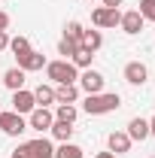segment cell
Here are the masks:
<instances>
[{
    "mask_svg": "<svg viewBox=\"0 0 155 158\" xmlns=\"http://www.w3.org/2000/svg\"><path fill=\"white\" fill-rule=\"evenodd\" d=\"M9 52H12L15 58L27 55V52H31V40H27V37H12V40H9Z\"/></svg>",
    "mask_w": 155,
    "mask_h": 158,
    "instance_id": "cell-21",
    "label": "cell"
},
{
    "mask_svg": "<svg viewBox=\"0 0 155 158\" xmlns=\"http://www.w3.org/2000/svg\"><path fill=\"white\" fill-rule=\"evenodd\" d=\"M94 158H119V155H113V152H97Z\"/></svg>",
    "mask_w": 155,
    "mask_h": 158,
    "instance_id": "cell-31",
    "label": "cell"
},
{
    "mask_svg": "<svg viewBox=\"0 0 155 158\" xmlns=\"http://www.w3.org/2000/svg\"><path fill=\"white\" fill-rule=\"evenodd\" d=\"M6 27H9V12L0 9V31H6Z\"/></svg>",
    "mask_w": 155,
    "mask_h": 158,
    "instance_id": "cell-27",
    "label": "cell"
},
{
    "mask_svg": "<svg viewBox=\"0 0 155 158\" xmlns=\"http://www.w3.org/2000/svg\"><path fill=\"white\" fill-rule=\"evenodd\" d=\"M100 46H103V34H100V31H85V34H82V49L97 52Z\"/></svg>",
    "mask_w": 155,
    "mask_h": 158,
    "instance_id": "cell-19",
    "label": "cell"
},
{
    "mask_svg": "<svg viewBox=\"0 0 155 158\" xmlns=\"http://www.w3.org/2000/svg\"><path fill=\"white\" fill-rule=\"evenodd\" d=\"M85 3H94V0H85Z\"/></svg>",
    "mask_w": 155,
    "mask_h": 158,
    "instance_id": "cell-32",
    "label": "cell"
},
{
    "mask_svg": "<svg viewBox=\"0 0 155 158\" xmlns=\"http://www.w3.org/2000/svg\"><path fill=\"white\" fill-rule=\"evenodd\" d=\"M149 158H155V155H149Z\"/></svg>",
    "mask_w": 155,
    "mask_h": 158,
    "instance_id": "cell-33",
    "label": "cell"
},
{
    "mask_svg": "<svg viewBox=\"0 0 155 158\" xmlns=\"http://www.w3.org/2000/svg\"><path fill=\"white\" fill-rule=\"evenodd\" d=\"M143 21H155V0H140V9H137Z\"/></svg>",
    "mask_w": 155,
    "mask_h": 158,
    "instance_id": "cell-25",
    "label": "cell"
},
{
    "mask_svg": "<svg viewBox=\"0 0 155 158\" xmlns=\"http://www.w3.org/2000/svg\"><path fill=\"white\" fill-rule=\"evenodd\" d=\"M21 149L27 152V158H55V146H52V140H46V137L27 140V143H21Z\"/></svg>",
    "mask_w": 155,
    "mask_h": 158,
    "instance_id": "cell-5",
    "label": "cell"
},
{
    "mask_svg": "<svg viewBox=\"0 0 155 158\" xmlns=\"http://www.w3.org/2000/svg\"><path fill=\"white\" fill-rule=\"evenodd\" d=\"M82 34H85V27H82L79 21H67V27H64V37L67 40H73V43L82 46Z\"/></svg>",
    "mask_w": 155,
    "mask_h": 158,
    "instance_id": "cell-24",
    "label": "cell"
},
{
    "mask_svg": "<svg viewBox=\"0 0 155 158\" xmlns=\"http://www.w3.org/2000/svg\"><path fill=\"white\" fill-rule=\"evenodd\" d=\"M125 134H128L131 140H146V137H149V122H146V118H140V116H137V118H131Z\"/></svg>",
    "mask_w": 155,
    "mask_h": 158,
    "instance_id": "cell-15",
    "label": "cell"
},
{
    "mask_svg": "<svg viewBox=\"0 0 155 158\" xmlns=\"http://www.w3.org/2000/svg\"><path fill=\"white\" fill-rule=\"evenodd\" d=\"M24 76H27V73H24L21 67H9V70L3 73V85H6L9 91H19V88H24Z\"/></svg>",
    "mask_w": 155,
    "mask_h": 158,
    "instance_id": "cell-13",
    "label": "cell"
},
{
    "mask_svg": "<svg viewBox=\"0 0 155 158\" xmlns=\"http://www.w3.org/2000/svg\"><path fill=\"white\" fill-rule=\"evenodd\" d=\"M100 3H103V6H110V9H119V6H122V0H100Z\"/></svg>",
    "mask_w": 155,
    "mask_h": 158,
    "instance_id": "cell-29",
    "label": "cell"
},
{
    "mask_svg": "<svg viewBox=\"0 0 155 158\" xmlns=\"http://www.w3.org/2000/svg\"><path fill=\"white\" fill-rule=\"evenodd\" d=\"M55 158H82V149H79L76 143H61L58 149H55Z\"/></svg>",
    "mask_w": 155,
    "mask_h": 158,
    "instance_id": "cell-22",
    "label": "cell"
},
{
    "mask_svg": "<svg viewBox=\"0 0 155 158\" xmlns=\"http://www.w3.org/2000/svg\"><path fill=\"white\" fill-rule=\"evenodd\" d=\"M73 67H76V70H88V67H91V61H94V52H88V49H82V46H79L76 49V55H73Z\"/></svg>",
    "mask_w": 155,
    "mask_h": 158,
    "instance_id": "cell-20",
    "label": "cell"
},
{
    "mask_svg": "<svg viewBox=\"0 0 155 158\" xmlns=\"http://www.w3.org/2000/svg\"><path fill=\"white\" fill-rule=\"evenodd\" d=\"M76 82H79V88H82L85 94H100L107 79H103V73H97V70H91V67H88V70H82V73H79Z\"/></svg>",
    "mask_w": 155,
    "mask_h": 158,
    "instance_id": "cell-4",
    "label": "cell"
},
{
    "mask_svg": "<svg viewBox=\"0 0 155 158\" xmlns=\"http://www.w3.org/2000/svg\"><path fill=\"white\" fill-rule=\"evenodd\" d=\"M55 118L58 122H67V125H73L79 118V110L73 106V103H58V110H55Z\"/></svg>",
    "mask_w": 155,
    "mask_h": 158,
    "instance_id": "cell-18",
    "label": "cell"
},
{
    "mask_svg": "<svg viewBox=\"0 0 155 158\" xmlns=\"http://www.w3.org/2000/svg\"><path fill=\"white\" fill-rule=\"evenodd\" d=\"M0 131L3 134H9V137H19L21 131H27V118L24 116H19L15 110H0Z\"/></svg>",
    "mask_w": 155,
    "mask_h": 158,
    "instance_id": "cell-3",
    "label": "cell"
},
{
    "mask_svg": "<svg viewBox=\"0 0 155 158\" xmlns=\"http://www.w3.org/2000/svg\"><path fill=\"white\" fill-rule=\"evenodd\" d=\"M149 137H155V116L149 118Z\"/></svg>",
    "mask_w": 155,
    "mask_h": 158,
    "instance_id": "cell-30",
    "label": "cell"
},
{
    "mask_svg": "<svg viewBox=\"0 0 155 158\" xmlns=\"http://www.w3.org/2000/svg\"><path fill=\"white\" fill-rule=\"evenodd\" d=\"M49 131H52V137L58 140V143H70V137H73V125H67V122H58V118L52 122V128H49Z\"/></svg>",
    "mask_w": 155,
    "mask_h": 158,
    "instance_id": "cell-16",
    "label": "cell"
},
{
    "mask_svg": "<svg viewBox=\"0 0 155 158\" xmlns=\"http://www.w3.org/2000/svg\"><path fill=\"white\" fill-rule=\"evenodd\" d=\"M119 27L125 31V34H140L143 31V15L137 12V9H131V12H122V21H119Z\"/></svg>",
    "mask_w": 155,
    "mask_h": 158,
    "instance_id": "cell-12",
    "label": "cell"
},
{
    "mask_svg": "<svg viewBox=\"0 0 155 158\" xmlns=\"http://www.w3.org/2000/svg\"><path fill=\"white\" fill-rule=\"evenodd\" d=\"M52 122H55V113L49 110V106H37L34 113H27V128H34V131H49L52 128Z\"/></svg>",
    "mask_w": 155,
    "mask_h": 158,
    "instance_id": "cell-7",
    "label": "cell"
},
{
    "mask_svg": "<svg viewBox=\"0 0 155 158\" xmlns=\"http://www.w3.org/2000/svg\"><path fill=\"white\" fill-rule=\"evenodd\" d=\"M6 49H9V34L0 31V52H6Z\"/></svg>",
    "mask_w": 155,
    "mask_h": 158,
    "instance_id": "cell-26",
    "label": "cell"
},
{
    "mask_svg": "<svg viewBox=\"0 0 155 158\" xmlns=\"http://www.w3.org/2000/svg\"><path fill=\"white\" fill-rule=\"evenodd\" d=\"M12 110H15L19 116H27V113H34V110H37L34 91H27V88H19V91H12Z\"/></svg>",
    "mask_w": 155,
    "mask_h": 158,
    "instance_id": "cell-8",
    "label": "cell"
},
{
    "mask_svg": "<svg viewBox=\"0 0 155 158\" xmlns=\"http://www.w3.org/2000/svg\"><path fill=\"white\" fill-rule=\"evenodd\" d=\"M76 49H79V43H73V40H67V37L58 40V55H64V61L73 58V55H76Z\"/></svg>",
    "mask_w": 155,
    "mask_h": 158,
    "instance_id": "cell-23",
    "label": "cell"
},
{
    "mask_svg": "<svg viewBox=\"0 0 155 158\" xmlns=\"http://www.w3.org/2000/svg\"><path fill=\"white\" fill-rule=\"evenodd\" d=\"M149 76V67L143 64V61H128L125 64V82H131V85H143Z\"/></svg>",
    "mask_w": 155,
    "mask_h": 158,
    "instance_id": "cell-9",
    "label": "cell"
},
{
    "mask_svg": "<svg viewBox=\"0 0 155 158\" xmlns=\"http://www.w3.org/2000/svg\"><path fill=\"white\" fill-rule=\"evenodd\" d=\"M15 61H19V67L24 70V73H34V70H43V67L49 64V61H46V55H43V52H34V49H31L27 55L15 58Z\"/></svg>",
    "mask_w": 155,
    "mask_h": 158,
    "instance_id": "cell-11",
    "label": "cell"
},
{
    "mask_svg": "<svg viewBox=\"0 0 155 158\" xmlns=\"http://www.w3.org/2000/svg\"><path fill=\"white\" fill-rule=\"evenodd\" d=\"M46 76L52 79L55 85H70V82H76L79 79V70L73 67V61H49L46 64Z\"/></svg>",
    "mask_w": 155,
    "mask_h": 158,
    "instance_id": "cell-2",
    "label": "cell"
},
{
    "mask_svg": "<svg viewBox=\"0 0 155 158\" xmlns=\"http://www.w3.org/2000/svg\"><path fill=\"white\" fill-rule=\"evenodd\" d=\"M9 158H27V152H24L21 146H15V149H12V155H9Z\"/></svg>",
    "mask_w": 155,
    "mask_h": 158,
    "instance_id": "cell-28",
    "label": "cell"
},
{
    "mask_svg": "<svg viewBox=\"0 0 155 158\" xmlns=\"http://www.w3.org/2000/svg\"><path fill=\"white\" fill-rule=\"evenodd\" d=\"M122 106V98H119L116 91H100V94H88L85 103H82V110L88 113V116H107V113H113Z\"/></svg>",
    "mask_w": 155,
    "mask_h": 158,
    "instance_id": "cell-1",
    "label": "cell"
},
{
    "mask_svg": "<svg viewBox=\"0 0 155 158\" xmlns=\"http://www.w3.org/2000/svg\"><path fill=\"white\" fill-rule=\"evenodd\" d=\"M34 100H37V106H52V103H55V88H52V85H37Z\"/></svg>",
    "mask_w": 155,
    "mask_h": 158,
    "instance_id": "cell-17",
    "label": "cell"
},
{
    "mask_svg": "<svg viewBox=\"0 0 155 158\" xmlns=\"http://www.w3.org/2000/svg\"><path fill=\"white\" fill-rule=\"evenodd\" d=\"M131 143H134V140L128 137L125 131H113V134L107 137V146H110L113 155H125V152H131Z\"/></svg>",
    "mask_w": 155,
    "mask_h": 158,
    "instance_id": "cell-10",
    "label": "cell"
},
{
    "mask_svg": "<svg viewBox=\"0 0 155 158\" xmlns=\"http://www.w3.org/2000/svg\"><path fill=\"white\" fill-rule=\"evenodd\" d=\"M119 21H122V12L119 9H110V6L91 9V24L94 27H119Z\"/></svg>",
    "mask_w": 155,
    "mask_h": 158,
    "instance_id": "cell-6",
    "label": "cell"
},
{
    "mask_svg": "<svg viewBox=\"0 0 155 158\" xmlns=\"http://www.w3.org/2000/svg\"><path fill=\"white\" fill-rule=\"evenodd\" d=\"M76 100H79V85L76 82L55 88V103H76Z\"/></svg>",
    "mask_w": 155,
    "mask_h": 158,
    "instance_id": "cell-14",
    "label": "cell"
}]
</instances>
